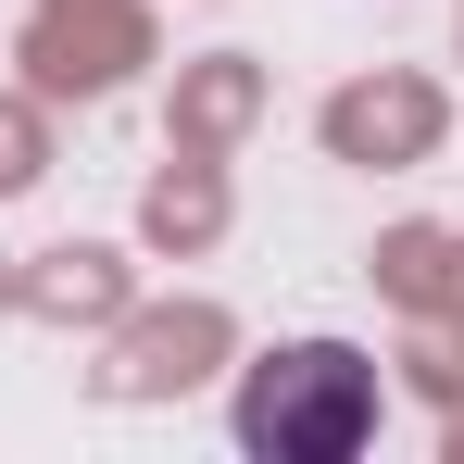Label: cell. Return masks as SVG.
<instances>
[{"instance_id": "cell-1", "label": "cell", "mask_w": 464, "mask_h": 464, "mask_svg": "<svg viewBox=\"0 0 464 464\" xmlns=\"http://www.w3.org/2000/svg\"><path fill=\"white\" fill-rule=\"evenodd\" d=\"M377 440V364L352 339H289L238 377V452L264 464H352Z\"/></svg>"}, {"instance_id": "cell-2", "label": "cell", "mask_w": 464, "mask_h": 464, "mask_svg": "<svg viewBox=\"0 0 464 464\" xmlns=\"http://www.w3.org/2000/svg\"><path fill=\"white\" fill-rule=\"evenodd\" d=\"M427 126V101H339V139L364 151V139H414Z\"/></svg>"}]
</instances>
